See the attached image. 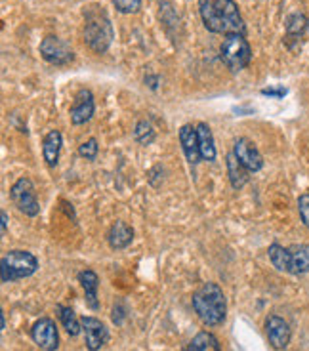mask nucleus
<instances>
[{
	"label": "nucleus",
	"instance_id": "2",
	"mask_svg": "<svg viewBox=\"0 0 309 351\" xmlns=\"http://www.w3.org/2000/svg\"><path fill=\"white\" fill-rule=\"evenodd\" d=\"M193 309L206 326H218L227 315V300L216 282H204L193 294Z\"/></svg>",
	"mask_w": 309,
	"mask_h": 351
},
{
	"label": "nucleus",
	"instance_id": "8",
	"mask_svg": "<svg viewBox=\"0 0 309 351\" xmlns=\"http://www.w3.org/2000/svg\"><path fill=\"white\" fill-rule=\"evenodd\" d=\"M31 338L33 342L45 351H55L60 348V334H58V326L52 319L42 317L38 319L33 328H31Z\"/></svg>",
	"mask_w": 309,
	"mask_h": 351
},
{
	"label": "nucleus",
	"instance_id": "6",
	"mask_svg": "<svg viewBox=\"0 0 309 351\" xmlns=\"http://www.w3.org/2000/svg\"><path fill=\"white\" fill-rule=\"evenodd\" d=\"M10 197H12L14 204L19 208V212H23L25 216L35 218L36 214L40 212V204H38V199H36L35 185H33V182L29 178H19L18 182L12 185Z\"/></svg>",
	"mask_w": 309,
	"mask_h": 351
},
{
	"label": "nucleus",
	"instance_id": "21",
	"mask_svg": "<svg viewBox=\"0 0 309 351\" xmlns=\"http://www.w3.org/2000/svg\"><path fill=\"white\" fill-rule=\"evenodd\" d=\"M187 351H221L220 342L212 332H199L187 346Z\"/></svg>",
	"mask_w": 309,
	"mask_h": 351
},
{
	"label": "nucleus",
	"instance_id": "5",
	"mask_svg": "<svg viewBox=\"0 0 309 351\" xmlns=\"http://www.w3.org/2000/svg\"><path fill=\"white\" fill-rule=\"evenodd\" d=\"M220 58L221 62L225 63L227 69H245L248 63H250V58H252V50H250V44L245 38V35H238V33L225 35V38H223V43L220 46Z\"/></svg>",
	"mask_w": 309,
	"mask_h": 351
},
{
	"label": "nucleus",
	"instance_id": "20",
	"mask_svg": "<svg viewBox=\"0 0 309 351\" xmlns=\"http://www.w3.org/2000/svg\"><path fill=\"white\" fill-rule=\"evenodd\" d=\"M55 311H58V317H60V321H62L63 328L67 330V334L69 336H79L80 330H82V323H80V319L71 307L58 306Z\"/></svg>",
	"mask_w": 309,
	"mask_h": 351
},
{
	"label": "nucleus",
	"instance_id": "19",
	"mask_svg": "<svg viewBox=\"0 0 309 351\" xmlns=\"http://www.w3.org/2000/svg\"><path fill=\"white\" fill-rule=\"evenodd\" d=\"M197 134H199V145H201L203 160H214L216 158V145H214V136L210 126L206 123H199L197 124Z\"/></svg>",
	"mask_w": 309,
	"mask_h": 351
},
{
	"label": "nucleus",
	"instance_id": "9",
	"mask_svg": "<svg viewBox=\"0 0 309 351\" xmlns=\"http://www.w3.org/2000/svg\"><path fill=\"white\" fill-rule=\"evenodd\" d=\"M82 332H84V342L88 351H99L109 340V330L107 326L96 319V317H82Z\"/></svg>",
	"mask_w": 309,
	"mask_h": 351
},
{
	"label": "nucleus",
	"instance_id": "17",
	"mask_svg": "<svg viewBox=\"0 0 309 351\" xmlns=\"http://www.w3.org/2000/svg\"><path fill=\"white\" fill-rule=\"evenodd\" d=\"M288 250H291V275L309 273V246L294 245Z\"/></svg>",
	"mask_w": 309,
	"mask_h": 351
},
{
	"label": "nucleus",
	"instance_id": "13",
	"mask_svg": "<svg viewBox=\"0 0 309 351\" xmlns=\"http://www.w3.org/2000/svg\"><path fill=\"white\" fill-rule=\"evenodd\" d=\"M180 143L184 147V153H186L187 160L191 165H197L201 160V145H199V134H197V126H191V124H184L180 128Z\"/></svg>",
	"mask_w": 309,
	"mask_h": 351
},
{
	"label": "nucleus",
	"instance_id": "16",
	"mask_svg": "<svg viewBox=\"0 0 309 351\" xmlns=\"http://www.w3.org/2000/svg\"><path fill=\"white\" fill-rule=\"evenodd\" d=\"M79 281L82 285V289L86 292V304H88L90 309L96 311L99 307V302H97V287H99V279L97 275L92 269H86V271L79 273Z\"/></svg>",
	"mask_w": 309,
	"mask_h": 351
},
{
	"label": "nucleus",
	"instance_id": "15",
	"mask_svg": "<svg viewBox=\"0 0 309 351\" xmlns=\"http://www.w3.org/2000/svg\"><path fill=\"white\" fill-rule=\"evenodd\" d=\"M62 132L52 130L42 141V155L48 167H55L60 160V151H62Z\"/></svg>",
	"mask_w": 309,
	"mask_h": 351
},
{
	"label": "nucleus",
	"instance_id": "28",
	"mask_svg": "<svg viewBox=\"0 0 309 351\" xmlns=\"http://www.w3.org/2000/svg\"><path fill=\"white\" fill-rule=\"evenodd\" d=\"M264 96H275V97H283L286 94V88H265L262 90Z\"/></svg>",
	"mask_w": 309,
	"mask_h": 351
},
{
	"label": "nucleus",
	"instance_id": "29",
	"mask_svg": "<svg viewBox=\"0 0 309 351\" xmlns=\"http://www.w3.org/2000/svg\"><path fill=\"white\" fill-rule=\"evenodd\" d=\"M6 229H8V214L2 210V233H6Z\"/></svg>",
	"mask_w": 309,
	"mask_h": 351
},
{
	"label": "nucleus",
	"instance_id": "12",
	"mask_svg": "<svg viewBox=\"0 0 309 351\" xmlns=\"http://www.w3.org/2000/svg\"><path fill=\"white\" fill-rule=\"evenodd\" d=\"M94 94L86 90V88H82L77 97H75V101H73L71 107V121L73 124H84L88 123L90 119H92V114H94Z\"/></svg>",
	"mask_w": 309,
	"mask_h": 351
},
{
	"label": "nucleus",
	"instance_id": "7",
	"mask_svg": "<svg viewBox=\"0 0 309 351\" xmlns=\"http://www.w3.org/2000/svg\"><path fill=\"white\" fill-rule=\"evenodd\" d=\"M40 56L52 65H67L75 60L71 46L60 36H46L40 43Z\"/></svg>",
	"mask_w": 309,
	"mask_h": 351
},
{
	"label": "nucleus",
	"instance_id": "25",
	"mask_svg": "<svg viewBox=\"0 0 309 351\" xmlns=\"http://www.w3.org/2000/svg\"><path fill=\"white\" fill-rule=\"evenodd\" d=\"M113 6L121 14H136L142 8V0H113Z\"/></svg>",
	"mask_w": 309,
	"mask_h": 351
},
{
	"label": "nucleus",
	"instance_id": "11",
	"mask_svg": "<svg viewBox=\"0 0 309 351\" xmlns=\"http://www.w3.org/2000/svg\"><path fill=\"white\" fill-rule=\"evenodd\" d=\"M233 153L237 155V158L247 167L248 172H258L264 167V157L260 155V151L256 149V145L247 138H238L235 140L233 145Z\"/></svg>",
	"mask_w": 309,
	"mask_h": 351
},
{
	"label": "nucleus",
	"instance_id": "23",
	"mask_svg": "<svg viewBox=\"0 0 309 351\" xmlns=\"http://www.w3.org/2000/svg\"><path fill=\"white\" fill-rule=\"evenodd\" d=\"M306 29H308V18L304 14L296 12V14L288 16V19H286V38H301Z\"/></svg>",
	"mask_w": 309,
	"mask_h": 351
},
{
	"label": "nucleus",
	"instance_id": "26",
	"mask_svg": "<svg viewBox=\"0 0 309 351\" xmlns=\"http://www.w3.org/2000/svg\"><path fill=\"white\" fill-rule=\"evenodd\" d=\"M80 157H84L86 160H94L97 157V141L94 138H90L88 141H84L79 147Z\"/></svg>",
	"mask_w": 309,
	"mask_h": 351
},
{
	"label": "nucleus",
	"instance_id": "24",
	"mask_svg": "<svg viewBox=\"0 0 309 351\" xmlns=\"http://www.w3.org/2000/svg\"><path fill=\"white\" fill-rule=\"evenodd\" d=\"M134 138L136 141H140L142 145H149L155 141V130H153V126L147 121H140V123L136 124V130H134Z\"/></svg>",
	"mask_w": 309,
	"mask_h": 351
},
{
	"label": "nucleus",
	"instance_id": "3",
	"mask_svg": "<svg viewBox=\"0 0 309 351\" xmlns=\"http://www.w3.org/2000/svg\"><path fill=\"white\" fill-rule=\"evenodd\" d=\"M86 23H84V43L90 50L96 53L107 52V48L113 43V25L107 18L106 10L99 6H92L86 10Z\"/></svg>",
	"mask_w": 309,
	"mask_h": 351
},
{
	"label": "nucleus",
	"instance_id": "10",
	"mask_svg": "<svg viewBox=\"0 0 309 351\" xmlns=\"http://www.w3.org/2000/svg\"><path fill=\"white\" fill-rule=\"evenodd\" d=\"M265 334H267V340L271 343V348H275V350H284L291 343V325L284 321L283 317H267L265 319Z\"/></svg>",
	"mask_w": 309,
	"mask_h": 351
},
{
	"label": "nucleus",
	"instance_id": "27",
	"mask_svg": "<svg viewBox=\"0 0 309 351\" xmlns=\"http://www.w3.org/2000/svg\"><path fill=\"white\" fill-rule=\"evenodd\" d=\"M298 212H300L304 226L309 229V193H304L298 197Z\"/></svg>",
	"mask_w": 309,
	"mask_h": 351
},
{
	"label": "nucleus",
	"instance_id": "18",
	"mask_svg": "<svg viewBox=\"0 0 309 351\" xmlns=\"http://www.w3.org/2000/svg\"><path fill=\"white\" fill-rule=\"evenodd\" d=\"M227 174H230L231 185L235 187V189H243L248 182V170L247 167L240 162L237 158V155L231 151L230 155H227Z\"/></svg>",
	"mask_w": 309,
	"mask_h": 351
},
{
	"label": "nucleus",
	"instance_id": "4",
	"mask_svg": "<svg viewBox=\"0 0 309 351\" xmlns=\"http://www.w3.org/2000/svg\"><path fill=\"white\" fill-rule=\"evenodd\" d=\"M38 269V260L27 250H10L2 256L0 275L2 282H14L31 277Z\"/></svg>",
	"mask_w": 309,
	"mask_h": 351
},
{
	"label": "nucleus",
	"instance_id": "22",
	"mask_svg": "<svg viewBox=\"0 0 309 351\" xmlns=\"http://www.w3.org/2000/svg\"><path fill=\"white\" fill-rule=\"evenodd\" d=\"M267 254H269V260L273 263V267H277L279 271L283 273H291V250L288 248H284L281 245H271Z\"/></svg>",
	"mask_w": 309,
	"mask_h": 351
},
{
	"label": "nucleus",
	"instance_id": "1",
	"mask_svg": "<svg viewBox=\"0 0 309 351\" xmlns=\"http://www.w3.org/2000/svg\"><path fill=\"white\" fill-rule=\"evenodd\" d=\"M199 12L204 27L210 33L245 35V21L233 0H199Z\"/></svg>",
	"mask_w": 309,
	"mask_h": 351
},
{
	"label": "nucleus",
	"instance_id": "14",
	"mask_svg": "<svg viewBox=\"0 0 309 351\" xmlns=\"http://www.w3.org/2000/svg\"><path fill=\"white\" fill-rule=\"evenodd\" d=\"M107 241H109L111 248L123 250V248H126L134 241V229L128 223H124V221H116L109 229Z\"/></svg>",
	"mask_w": 309,
	"mask_h": 351
}]
</instances>
